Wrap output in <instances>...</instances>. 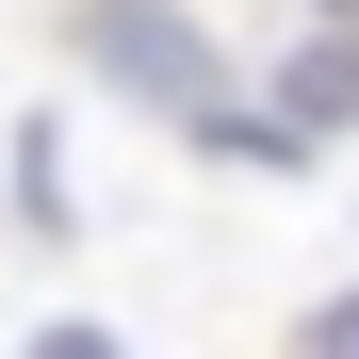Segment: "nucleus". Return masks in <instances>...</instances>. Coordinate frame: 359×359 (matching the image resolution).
I'll use <instances>...</instances> for the list:
<instances>
[{"label":"nucleus","instance_id":"f257e3e1","mask_svg":"<svg viewBox=\"0 0 359 359\" xmlns=\"http://www.w3.org/2000/svg\"><path fill=\"white\" fill-rule=\"evenodd\" d=\"M66 49H82V66L131 98V114H163V131H196V114H229V98H245L196 0H66Z\"/></svg>","mask_w":359,"mask_h":359},{"label":"nucleus","instance_id":"f03ea898","mask_svg":"<svg viewBox=\"0 0 359 359\" xmlns=\"http://www.w3.org/2000/svg\"><path fill=\"white\" fill-rule=\"evenodd\" d=\"M262 114H278L294 147H343L359 131V17H311V33H294L278 66H262Z\"/></svg>","mask_w":359,"mask_h":359},{"label":"nucleus","instance_id":"7ed1b4c3","mask_svg":"<svg viewBox=\"0 0 359 359\" xmlns=\"http://www.w3.org/2000/svg\"><path fill=\"white\" fill-rule=\"evenodd\" d=\"M278 359H359V278H343V294H311V311H294V343H278Z\"/></svg>","mask_w":359,"mask_h":359},{"label":"nucleus","instance_id":"20e7f679","mask_svg":"<svg viewBox=\"0 0 359 359\" xmlns=\"http://www.w3.org/2000/svg\"><path fill=\"white\" fill-rule=\"evenodd\" d=\"M17 359H131V343H114V327H82V311H66V327H33Z\"/></svg>","mask_w":359,"mask_h":359}]
</instances>
